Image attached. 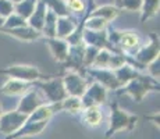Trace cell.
<instances>
[{"label": "cell", "instance_id": "1", "mask_svg": "<svg viewBox=\"0 0 160 139\" xmlns=\"http://www.w3.org/2000/svg\"><path fill=\"white\" fill-rule=\"evenodd\" d=\"M138 122V116L131 114L128 111L122 110L118 106V103H113L110 107V118H109V127L106 129V138H112L114 134L121 131H132Z\"/></svg>", "mask_w": 160, "mask_h": 139}, {"label": "cell", "instance_id": "2", "mask_svg": "<svg viewBox=\"0 0 160 139\" xmlns=\"http://www.w3.org/2000/svg\"><path fill=\"white\" fill-rule=\"evenodd\" d=\"M152 91H159V82L152 79L150 77L139 75L138 78L132 79L128 83L122 85L120 89H117L118 93H125L134 99V102L141 103L145 99V96Z\"/></svg>", "mask_w": 160, "mask_h": 139}, {"label": "cell", "instance_id": "3", "mask_svg": "<svg viewBox=\"0 0 160 139\" xmlns=\"http://www.w3.org/2000/svg\"><path fill=\"white\" fill-rule=\"evenodd\" d=\"M0 74L8 77V78H14L18 79V81H24L29 83L41 81V79H48L52 77V75H43L39 71L38 67L28 66V64H13V66H8L6 68H0Z\"/></svg>", "mask_w": 160, "mask_h": 139}, {"label": "cell", "instance_id": "4", "mask_svg": "<svg viewBox=\"0 0 160 139\" xmlns=\"http://www.w3.org/2000/svg\"><path fill=\"white\" fill-rule=\"evenodd\" d=\"M109 45H112V50L114 52V47L121 49L125 53L137 52L141 46V39L138 32L135 31H113L107 33Z\"/></svg>", "mask_w": 160, "mask_h": 139}, {"label": "cell", "instance_id": "5", "mask_svg": "<svg viewBox=\"0 0 160 139\" xmlns=\"http://www.w3.org/2000/svg\"><path fill=\"white\" fill-rule=\"evenodd\" d=\"M33 86H38L42 89L45 97L48 99L49 103H60L61 100L67 97V92L64 89L63 79L60 77H54L50 79H41L32 83Z\"/></svg>", "mask_w": 160, "mask_h": 139}, {"label": "cell", "instance_id": "6", "mask_svg": "<svg viewBox=\"0 0 160 139\" xmlns=\"http://www.w3.org/2000/svg\"><path fill=\"white\" fill-rule=\"evenodd\" d=\"M61 79H63V85L67 92V96L81 97L89 85L87 79H85L78 71H74V70L67 71Z\"/></svg>", "mask_w": 160, "mask_h": 139}, {"label": "cell", "instance_id": "7", "mask_svg": "<svg viewBox=\"0 0 160 139\" xmlns=\"http://www.w3.org/2000/svg\"><path fill=\"white\" fill-rule=\"evenodd\" d=\"M27 117L28 116H25V114L20 113L17 110L3 113L0 116V132L3 135H6V137L17 132L21 127L25 124Z\"/></svg>", "mask_w": 160, "mask_h": 139}, {"label": "cell", "instance_id": "8", "mask_svg": "<svg viewBox=\"0 0 160 139\" xmlns=\"http://www.w3.org/2000/svg\"><path fill=\"white\" fill-rule=\"evenodd\" d=\"M150 41L145 46H139L137 52L134 53V58L138 64L145 67L146 64H149L150 61H153L155 58L159 57L160 53V42H159V36L156 33H152L149 36Z\"/></svg>", "mask_w": 160, "mask_h": 139}, {"label": "cell", "instance_id": "9", "mask_svg": "<svg viewBox=\"0 0 160 139\" xmlns=\"http://www.w3.org/2000/svg\"><path fill=\"white\" fill-rule=\"evenodd\" d=\"M106 100H107V89L98 82L88 85L87 91L81 96V102H82L84 109L85 107H91V106H100V104L106 103Z\"/></svg>", "mask_w": 160, "mask_h": 139}, {"label": "cell", "instance_id": "10", "mask_svg": "<svg viewBox=\"0 0 160 139\" xmlns=\"http://www.w3.org/2000/svg\"><path fill=\"white\" fill-rule=\"evenodd\" d=\"M88 75H91L95 79V82L100 83L107 91H117L121 88L120 82L117 81L114 72L109 68H95V67H88L87 68Z\"/></svg>", "mask_w": 160, "mask_h": 139}, {"label": "cell", "instance_id": "11", "mask_svg": "<svg viewBox=\"0 0 160 139\" xmlns=\"http://www.w3.org/2000/svg\"><path fill=\"white\" fill-rule=\"evenodd\" d=\"M45 104V100L42 99V96L38 93V91L35 89H29L27 91L24 95H21V99L17 104V111L25 114V116H29L35 109H38L39 106Z\"/></svg>", "mask_w": 160, "mask_h": 139}, {"label": "cell", "instance_id": "12", "mask_svg": "<svg viewBox=\"0 0 160 139\" xmlns=\"http://www.w3.org/2000/svg\"><path fill=\"white\" fill-rule=\"evenodd\" d=\"M48 122L49 121H46V120H43V121H25V124L21 127L17 132L6 137V139H22V138H31L35 137V135H39L48 127Z\"/></svg>", "mask_w": 160, "mask_h": 139}, {"label": "cell", "instance_id": "13", "mask_svg": "<svg viewBox=\"0 0 160 139\" xmlns=\"http://www.w3.org/2000/svg\"><path fill=\"white\" fill-rule=\"evenodd\" d=\"M46 45L49 47L52 57L54 61L63 64L67 60L70 50V45L66 39H58V38H46Z\"/></svg>", "mask_w": 160, "mask_h": 139}, {"label": "cell", "instance_id": "14", "mask_svg": "<svg viewBox=\"0 0 160 139\" xmlns=\"http://www.w3.org/2000/svg\"><path fill=\"white\" fill-rule=\"evenodd\" d=\"M0 32L6 33V35H8V36H13V38L18 39V41H22V42L38 41V39L42 36V33L39 32V31L33 29V28H31L29 25L20 27V28H11V29L0 28Z\"/></svg>", "mask_w": 160, "mask_h": 139}, {"label": "cell", "instance_id": "15", "mask_svg": "<svg viewBox=\"0 0 160 139\" xmlns=\"http://www.w3.org/2000/svg\"><path fill=\"white\" fill-rule=\"evenodd\" d=\"M81 41H82L84 45L93 46V47H96V49H103V47L110 49L106 31H88V29H84L82 31Z\"/></svg>", "mask_w": 160, "mask_h": 139}, {"label": "cell", "instance_id": "16", "mask_svg": "<svg viewBox=\"0 0 160 139\" xmlns=\"http://www.w3.org/2000/svg\"><path fill=\"white\" fill-rule=\"evenodd\" d=\"M31 88H32V83H29V82L8 78L4 82V85L0 88V93L6 95V96H18V95H24Z\"/></svg>", "mask_w": 160, "mask_h": 139}, {"label": "cell", "instance_id": "17", "mask_svg": "<svg viewBox=\"0 0 160 139\" xmlns=\"http://www.w3.org/2000/svg\"><path fill=\"white\" fill-rule=\"evenodd\" d=\"M46 11H48V7H46L45 2L43 0H38L36 2V6H35V10L33 13L31 14V17L27 20L28 25L33 29L42 31V27H43V22H45V17H46Z\"/></svg>", "mask_w": 160, "mask_h": 139}, {"label": "cell", "instance_id": "18", "mask_svg": "<svg viewBox=\"0 0 160 139\" xmlns=\"http://www.w3.org/2000/svg\"><path fill=\"white\" fill-rule=\"evenodd\" d=\"M77 22L74 18L68 17H57L56 22V38L58 39H67L70 35L77 29Z\"/></svg>", "mask_w": 160, "mask_h": 139}, {"label": "cell", "instance_id": "19", "mask_svg": "<svg viewBox=\"0 0 160 139\" xmlns=\"http://www.w3.org/2000/svg\"><path fill=\"white\" fill-rule=\"evenodd\" d=\"M113 72H114L117 81L120 82V85H121V86L125 85V83H128L130 81H132V79L138 78L139 75H142V74H141L137 68H134L130 63L121 66L120 68H117V70L113 71Z\"/></svg>", "mask_w": 160, "mask_h": 139}, {"label": "cell", "instance_id": "20", "mask_svg": "<svg viewBox=\"0 0 160 139\" xmlns=\"http://www.w3.org/2000/svg\"><path fill=\"white\" fill-rule=\"evenodd\" d=\"M82 113V121H84L85 125L91 127V128H95L102 122L103 116L102 111H100L99 106H91V107H85Z\"/></svg>", "mask_w": 160, "mask_h": 139}, {"label": "cell", "instance_id": "21", "mask_svg": "<svg viewBox=\"0 0 160 139\" xmlns=\"http://www.w3.org/2000/svg\"><path fill=\"white\" fill-rule=\"evenodd\" d=\"M160 8V0H142L141 6V22L145 24L150 18L156 17Z\"/></svg>", "mask_w": 160, "mask_h": 139}, {"label": "cell", "instance_id": "22", "mask_svg": "<svg viewBox=\"0 0 160 139\" xmlns=\"http://www.w3.org/2000/svg\"><path fill=\"white\" fill-rule=\"evenodd\" d=\"M120 8L114 4H104V6H100V7H96L89 13V15H98V17H102L103 20H106L107 22L113 21L114 18H117V15L120 14Z\"/></svg>", "mask_w": 160, "mask_h": 139}, {"label": "cell", "instance_id": "23", "mask_svg": "<svg viewBox=\"0 0 160 139\" xmlns=\"http://www.w3.org/2000/svg\"><path fill=\"white\" fill-rule=\"evenodd\" d=\"M56 22H57V15L48 8L41 33L45 35L46 38H56Z\"/></svg>", "mask_w": 160, "mask_h": 139}, {"label": "cell", "instance_id": "24", "mask_svg": "<svg viewBox=\"0 0 160 139\" xmlns=\"http://www.w3.org/2000/svg\"><path fill=\"white\" fill-rule=\"evenodd\" d=\"M60 107H61V111H67V113H71V114L81 113L84 110L81 97H77V96H67L64 100L60 102Z\"/></svg>", "mask_w": 160, "mask_h": 139}, {"label": "cell", "instance_id": "25", "mask_svg": "<svg viewBox=\"0 0 160 139\" xmlns=\"http://www.w3.org/2000/svg\"><path fill=\"white\" fill-rule=\"evenodd\" d=\"M107 21L103 20L102 17H98V15H87L82 24V28L88 31H106L107 28Z\"/></svg>", "mask_w": 160, "mask_h": 139}, {"label": "cell", "instance_id": "26", "mask_svg": "<svg viewBox=\"0 0 160 139\" xmlns=\"http://www.w3.org/2000/svg\"><path fill=\"white\" fill-rule=\"evenodd\" d=\"M43 2H45L46 7L50 11H53L57 17H68L70 15L68 6L63 0H43Z\"/></svg>", "mask_w": 160, "mask_h": 139}, {"label": "cell", "instance_id": "27", "mask_svg": "<svg viewBox=\"0 0 160 139\" xmlns=\"http://www.w3.org/2000/svg\"><path fill=\"white\" fill-rule=\"evenodd\" d=\"M38 0H22V2L14 4V13H17L18 15H21L22 18L28 20L31 17V14L35 10V6Z\"/></svg>", "mask_w": 160, "mask_h": 139}, {"label": "cell", "instance_id": "28", "mask_svg": "<svg viewBox=\"0 0 160 139\" xmlns=\"http://www.w3.org/2000/svg\"><path fill=\"white\" fill-rule=\"evenodd\" d=\"M112 52L113 50H110V49H107V47L99 49V52H98L96 57H95L91 67H95V68H107V64H109V58H110Z\"/></svg>", "mask_w": 160, "mask_h": 139}, {"label": "cell", "instance_id": "29", "mask_svg": "<svg viewBox=\"0 0 160 139\" xmlns=\"http://www.w3.org/2000/svg\"><path fill=\"white\" fill-rule=\"evenodd\" d=\"M116 6L120 10H125L130 13H139L142 0H116Z\"/></svg>", "mask_w": 160, "mask_h": 139}, {"label": "cell", "instance_id": "30", "mask_svg": "<svg viewBox=\"0 0 160 139\" xmlns=\"http://www.w3.org/2000/svg\"><path fill=\"white\" fill-rule=\"evenodd\" d=\"M25 25H28L25 18H22L17 13H13L11 15H8L7 18H4V24H3L2 28L11 29V28H20V27H25Z\"/></svg>", "mask_w": 160, "mask_h": 139}, {"label": "cell", "instance_id": "31", "mask_svg": "<svg viewBox=\"0 0 160 139\" xmlns=\"http://www.w3.org/2000/svg\"><path fill=\"white\" fill-rule=\"evenodd\" d=\"M127 61H128V58L124 53H116V52H112L110 58H109V64H107V68L114 71L117 68H120L121 66H124V64H127Z\"/></svg>", "mask_w": 160, "mask_h": 139}, {"label": "cell", "instance_id": "32", "mask_svg": "<svg viewBox=\"0 0 160 139\" xmlns=\"http://www.w3.org/2000/svg\"><path fill=\"white\" fill-rule=\"evenodd\" d=\"M145 68H146V71H148V74H149L150 78L159 82V77H160V57L155 58V60L150 61L149 64H146Z\"/></svg>", "mask_w": 160, "mask_h": 139}, {"label": "cell", "instance_id": "33", "mask_svg": "<svg viewBox=\"0 0 160 139\" xmlns=\"http://www.w3.org/2000/svg\"><path fill=\"white\" fill-rule=\"evenodd\" d=\"M14 13V4L10 0H0V17L7 18Z\"/></svg>", "mask_w": 160, "mask_h": 139}, {"label": "cell", "instance_id": "34", "mask_svg": "<svg viewBox=\"0 0 160 139\" xmlns=\"http://www.w3.org/2000/svg\"><path fill=\"white\" fill-rule=\"evenodd\" d=\"M67 6H68L70 11H74V13H78V14H82L85 11V8H87L84 0H70L67 3Z\"/></svg>", "mask_w": 160, "mask_h": 139}, {"label": "cell", "instance_id": "35", "mask_svg": "<svg viewBox=\"0 0 160 139\" xmlns=\"http://www.w3.org/2000/svg\"><path fill=\"white\" fill-rule=\"evenodd\" d=\"M145 118L148 120V121H150L155 127H158V129H159V121H160V116H159V111H155L153 114H148V116H145Z\"/></svg>", "mask_w": 160, "mask_h": 139}, {"label": "cell", "instance_id": "36", "mask_svg": "<svg viewBox=\"0 0 160 139\" xmlns=\"http://www.w3.org/2000/svg\"><path fill=\"white\" fill-rule=\"evenodd\" d=\"M3 24H4V18H3V17H0V28L3 27Z\"/></svg>", "mask_w": 160, "mask_h": 139}, {"label": "cell", "instance_id": "37", "mask_svg": "<svg viewBox=\"0 0 160 139\" xmlns=\"http://www.w3.org/2000/svg\"><path fill=\"white\" fill-rule=\"evenodd\" d=\"M13 4H17V3H20V2H22V0H10Z\"/></svg>", "mask_w": 160, "mask_h": 139}, {"label": "cell", "instance_id": "38", "mask_svg": "<svg viewBox=\"0 0 160 139\" xmlns=\"http://www.w3.org/2000/svg\"><path fill=\"white\" fill-rule=\"evenodd\" d=\"M3 113H4V111H3V104L2 103H0V116H2V114Z\"/></svg>", "mask_w": 160, "mask_h": 139}, {"label": "cell", "instance_id": "39", "mask_svg": "<svg viewBox=\"0 0 160 139\" xmlns=\"http://www.w3.org/2000/svg\"><path fill=\"white\" fill-rule=\"evenodd\" d=\"M63 2H66V3H68V2H70V0H63Z\"/></svg>", "mask_w": 160, "mask_h": 139}]
</instances>
